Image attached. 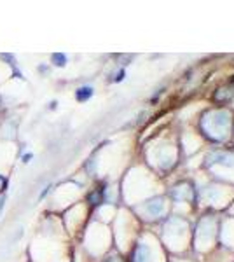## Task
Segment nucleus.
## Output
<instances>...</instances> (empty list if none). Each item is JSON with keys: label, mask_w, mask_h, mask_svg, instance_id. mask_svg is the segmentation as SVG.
I'll return each mask as SVG.
<instances>
[{"label": "nucleus", "mask_w": 234, "mask_h": 262, "mask_svg": "<svg viewBox=\"0 0 234 262\" xmlns=\"http://www.w3.org/2000/svg\"><path fill=\"white\" fill-rule=\"evenodd\" d=\"M0 133H2L4 138L7 140H12L16 137V126H14V121H6L0 128Z\"/></svg>", "instance_id": "f03ea898"}, {"label": "nucleus", "mask_w": 234, "mask_h": 262, "mask_svg": "<svg viewBox=\"0 0 234 262\" xmlns=\"http://www.w3.org/2000/svg\"><path fill=\"white\" fill-rule=\"evenodd\" d=\"M91 96H93V88H91V86H81V88L75 91V100L81 101V103L88 101Z\"/></svg>", "instance_id": "f257e3e1"}, {"label": "nucleus", "mask_w": 234, "mask_h": 262, "mask_svg": "<svg viewBox=\"0 0 234 262\" xmlns=\"http://www.w3.org/2000/svg\"><path fill=\"white\" fill-rule=\"evenodd\" d=\"M51 61L55 67H65V65H67V55H63V53H55V55L51 56Z\"/></svg>", "instance_id": "7ed1b4c3"}, {"label": "nucleus", "mask_w": 234, "mask_h": 262, "mask_svg": "<svg viewBox=\"0 0 234 262\" xmlns=\"http://www.w3.org/2000/svg\"><path fill=\"white\" fill-rule=\"evenodd\" d=\"M32 158H34V154H27V155H23V163H28Z\"/></svg>", "instance_id": "20e7f679"}]
</instances>
